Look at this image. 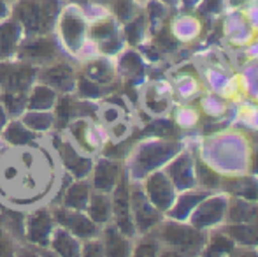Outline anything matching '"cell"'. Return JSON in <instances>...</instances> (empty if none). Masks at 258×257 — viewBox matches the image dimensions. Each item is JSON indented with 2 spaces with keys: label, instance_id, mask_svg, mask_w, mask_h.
<instances>
[{
  "label": "cell",
  "instance_id": "5b68a950",
  "mask_svg": "<svg viewBox=\"0 0 258 257\" xmlns=\"http://www.w3.org/2000/svg\"><path fill=\"white\" fill-rule=\"evenodd\" d=\"M230 224H258V201L228 194L227 219Z\"/></svg>",
  "mask_w": 258,
  "mask_h": 257
},
{
  "label": "cell",
  "instance_id": "30bf717a",
  "mask_svg": "<svg viewBox=\"0 0 258 257\" xmlns=\"http://www.w3.org/2000/svg\"><path fill=\"white\" fill-rule=\"evenodd\" d=\"M256 250H258V247H256Z\"/></svg>",
  "mask_w": 258,
  "mask_h": 257
},
{
  "label": "cell",
  "instance_id": "6da1fadb",
  "mask_svg": "<svg viewBox=\"0 0 258 257\" xmlns=\"http://www.w3.org/2000/svg\"><path fill=\"white\" fill-rule=\"evenodd\" d=\"M158 241L162 243V252L165 255H177V257H190V255H202L207 241V231L191 226L186 220L167 219L158 224Z\"/></svg>",
  "mask_w": 258,
  "mask_h": 257
},
{
  "label": "cell",
  "instance_id": "9c48e42d",
  "mask_svg": "<svg viewBox=\"0 0 258 257\" xmlns=\"http://www.w3.org/2000/svg\"><path fill=\"white\" fill-rule=\"evenodd\" d=\"M251 173L253 175H258V148L251 155Z\"/></svg>",
  "mask_w": 258,
  "mask_h": 257
},
{
  "label": "cell",
  "instance_id": "7a4b0ae2",
  "mask_svg": "<svg viewBox=\"0 0 258 257\" xmlns=\"http://www.w3.org/2000/svg\"><path fill=\"white\" fill-rule=\"evenodd\" d=\"M227 206H228V194L227 192H209L195 206L190 213L186 222L199 227L202 231H209L221 226L227 219Z\"/></svg>",
  "mask_w": 258,
  "mask_h": 257
},
{
  "label": "cell",
  "instance_id": "ba28073f",
  "mask_svg": "<svg viewBox=\"0 0 258 257\" xmlns=\"http://www.w3.org/2000/svg\"><path fill=\"white\" fill-rule=\"evenodd\" d=\"M134 206H136L134 212H136L137 217V224H139V227L143 231L153 229V227H156L162 222V212L158 208H155V206H151L150 201H146L144 197L139 195Z\"/></svg>",
  "mask_w": 258,
  "mask_h": 257
},
{
  "label": "cell",
  "instance_id": "8992f818",
  "mask_svg": "<svg viewBox=\"0 0 258 257\" xmlns=\"http://www.w3.org/2000/svg\"><path fill=\"white\" fill-rule=\"evenodd\" d=\"M221 231L230 236L237 247H258V224H230L223 222L221 224Z\"/></svg>",
  "mask_w": 258,
  "mask_h": 257
},
{
  "label": "cell",
  "instance_id": "52a82bcc",
  "mask_svg": "<svg viewBox=\"0 0 258 257\" xmlns=\"http://www.w3.org/2000/svg\"><path fill=\"white\" fill-rule=\"evenodd\" d=\"M235 243L230 240L228 234L221 231V227H214V229L207 231V241L202 255H232L234 254Z\"/></svg>",
  "mask_w": 258,
  "mask_h": 257
},
{
  "label": "cell",
  "instance_id": "277c9868",
  "mask_svg": "<svg viewBox=\"0 0 258 257\" xmlns=\"http://www.w3.org/2000/svg\"><path fill=\"white\" fill-rule=\"evenodd\" d=\"M146 192L148 197L153 202V206L158 208L160 212H167L172 206L174 199L177 195V190L174 189L172 182H170V178L167 176L165 171H158L151 178H148Z\"/></svg>",
  "mask_w": 258,
  "mask_h": 257
},
{
  "label": "cell",
  "instance_id": "3957f363",
  "mask_svg": "<svg viewBox=\"0 0 258 257\" xmlns=\"http://www.w3.org/2000/svg\"><path fill=\"white\" fill-rule=\"evenodd\" d=\"M167 176L172 182L174 189L183 192L197 187V175H195V157L190 150L177 151L176 157L165 169Z\"/></svg>",
  "mask_w": 258,
  "mask_h": 257
}]
</instances>
